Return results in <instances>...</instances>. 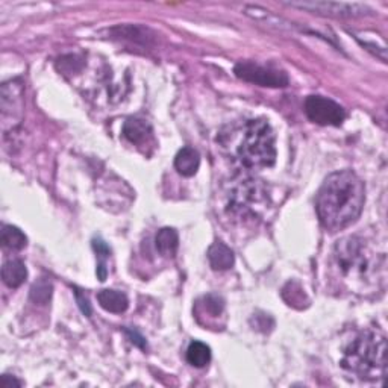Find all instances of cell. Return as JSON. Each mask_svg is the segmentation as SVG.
I'll return each mask as SVG.
<instances>
[{"instance_id": "cell-12", "label": "cell", "mask_w": 388, "mask_h": 388, "mask_svg": "<svg viewBox=\"0 0 388 388\" xmlns=\"http://www.w3.org/2000/svg\"><path fill=\"white\" fill-rule=\"evenodd\" d=\"M208 259L211 267L214 270H219V272L229 270L233 266V261H236V258H233V252L222 241H215L210 247Z\"/></svg>"}, {"instance_id": "cell-19", "label": "cell", "mask_w": 388, "mask_h": 388, "mask_svg": "<svg viewBox=\"0 0 388 388\" xmlns=\"http://www.w3.org/2000/svg\"><path fill=\"white\" fill-rule=\"evenodd\" d=\"M76 299H78V303L80 306V310H82V312L85 315L92 314V308H89V302H88L87 297H84L82 294H80V290H76Z\"/></svg>"}, {"instance_id": "cell-18", "label": "cell", "mask_w": 388, "mask_h": 388, "mask_svg": "<svg viewBox=\"0 0 388 388\" xmlns=\"http://www.w3.org/2000/svg\"><path fill=\"white\" fill-rule=\"evenodd\" d=\"M50 296H52V284L48 281V279H40L38 282H35L32 285L31 299L35 303H40V305L48 303L50 301Z\"/></svg>"}, {"instance_id": "cell-3", "label": "cell", "mask_w": 388, "mask_h": 388, "mask_svg": "<svg viewBox=\"0 0 388 388\" xmlns=\"http://www.w3.org/2000/svg\"><path fill=\"white\" fill-rule=\"evenodd\" d=\"M233 152L240 164L249 170L272 167L276 161L272 126L263 119L246 122L238 131Z\"/></svg>"}, {"instance_id": "cell-6", "label": "cell", "mask_w": 388, "mask_h": 388, "mask_svg": "<svg viewBox=\"0 0 388 388\" xmlns=\"http://www.w3.org/2000/svg\"><path fill=\"white\" fill-rule=\"evenodd\" d=\"M305 114L322 126H340L346 119L345 108L323 96H310L305 101Z\"/></svg>"}, {"instance_id": "cell-8", "label": "cell", "mask_w": 388, "mask_h": 388, "mask_svg": "<svg viewBox=\"0 0 388 388\" xmlns=\"http://www.w3.org/2000/svg\"><path fill=\"white\" fill-rule=\"evenodd\" d=\"M264 193L261 192V187L257 184V180H246V184L238 187L237 193L233 194V205L241 213H254L255 205L263 202Z\"/></svg>"}, {"instance_id": "cell-1", "label": "cell", "mask_w": 388, "mask_h": 388, "mask_svg": "<svg viewBox=\"0 0 388 388\" xmlns=\"http://www.w3.org/2000/svg\"><path fill=\"white\" fill-rule=\"evenodd\" d=\"M366 202V188L354 171L341 170L324 179L315 208L324 229L337 232L355 223Z\"/></svg>"}, {"instance_id": "cell-14", "label": "cell", "mask_w": 388, "mask_h": 388, "mask_svg": "<svg viewBox=\"0 0 388 388\" xmlns=\"http://www.w3.org/2000/svg\"><path fill=\"white\" fill-rule=\"evenodd\" d=\"M155 245L162 257H166V258L175 257L178 246H179L178 232L173 228H162L157 233Z\"/></svg>"}, {"instance_id": "cell-5", "label": "cell", "mask_w": 388, "mask_h": 388, "mask_svg": "<svg viewBox=\"0 0 388 388\" xmlns=\"http://www.w3.org/2000/svg\"><path fill=\"white\" fill-rule=\"evenodd\" d=\"M236 75L246 80L250 84H257L259 87H272V88H282L288 85V76L285 71L275 69V67H266L257 64L252 61H241L233 69Z\"/></svg>"}, {"instance_id": "cell-7", "label": "cell", "mask_w": 388, "mask_h": 388, "mask_svg": "<svg viewBox=\"0 0 388 388\" xmlns=\"http://www.w3.org/2000/svg\"><path fill=\"white\" fill-rule=\"evenodd\" d=\"M294 8H301L314 14L341 17V19H350V17L368 15L370 8L361 3H343V2H292L288 3Z\"/></svg>"}, {"instance_id": "cell-16", "label": "cell", "mask_w": 388, "mask_h": 388, "mask_svg": "<svg viewBox=\"0 0 388 388\" xmlns=\"http://www.w3.org/2000/svg\"><path fill=\"white\" fill-rule=\"evenodd\" d=\"M2 245L6 249L11 250H22L26 245H28V238L24 233L11 224H5L2 228Z\"/></svg>"}, {"instance_id": "cell-4", "label": "cell", "mask_w": 388, "mask_h": 388, "mask_svg": "<svg viewBox=\"0 0 388 388\" xmlns=\"http://www.w3.org/2000/svg\"><path fill=\"white\" fill-rule=\"evenodd\" d=\"M333 258L343 276L357 281L373 276L379 267L378 257L368 249L366 241L358 237H347L338 241L333 249Z\"/></svg>"}, {"instance_id": "cell-9", "label": "cell", "mask_w": 388, "mask_h": 388, "mask_svg": "<svg viewBox=\"0 0 388 388\" xmlns=\"http://www.w3.org/2000/svg\"><path fill=\"white\" fill-rule=\"evenodd\" d=\"M123 135L126 140H129L138 148L149 146L153 140L150 124L146 120L138 119V117H131V119L126 120L123 126Z\"/></svg>"}, {"instance_id": "cell-10", "label": "cell", "mask_w": 388, "mask_h": 388, "mask_svg": "<svg viewBox=\"0 0 388 388\" xmlns=\"http://www.w3.org/2000/svg\"><path fill=\"white\" fill-rule=\"evenodd\" d=\"M201 166V155L199 152L193 148H182L175 158V168L178 170L179 175L185 178H192L197 173Z\"/></svg>"}, {"instance_id": "cell-2", "label": "cell", "mask_w": 388, "mask_h": 388, "mask_svg": "<svg viewBox=\"0 0 388 388\" xmlns=\"http://www.w3.org/2000/svg\"><path fill=\"white\" fill-rule=\"evenodd\" d=\"M341 367L363 381L381 382L387 373V340L382 332H359L345 349Z\"/></svg>"}, {"instance_id": "cell-11", "label": "cell", "mask_w": 388, "mask_h": 388, "mask_svg": "<svg viewBox=\"0 0 388 388\" xmlns=\"http://www.w3.org/2000/svg\"><path fill=\"white\" fill-rule=\"evenodd\" d=\"M97 301L99 305L108 312L114 314H122L129 306V301L124 293L117 292V290H102L97 293Z\"/></svg>"}, {"instance_id": "cell-20", "label": "cell", "mask_w": 388, "mask_h": 388, "mask_svg": "<svg viewBox=\"0 0 388 388\" xmlns=\"http://www.w3.org/2000/svg\"><path fill=\"white\" fill-rule=\"evenodd\" d=\"M2 381H3V387H5V388H10L11 385H17V387H20V385H22V382L15 381L14 378H13V381H10V376H8V375H5V376L2 378Z\"/></svg>"}, {"instance_id": "cell-13", "label": "cell", "mask_w": 388, "mask_h": 388, "mask_svg": "<svg viewBox=\"0 0 388 388\" xmlns=\"http://www.w3.org/2000/svg\"><path fill=\"white\" fill-rule=\"evenodd\" d=\"M26 278H28V270H26V266L22 259H8L3 264L2 279L8 287H20L26 281Z\"/></svg>"}, {"instance_id": "cell-17", "label": "cell", "mask_w": 388, "mask_h": 388, "mask_svg": "<svg viewBox=\"0 0 388 388\" xmlns=\"http://www.w3.org/2000/svg\"><path fill=\"white\" fill-rule=\"evenodd\" d=\"M93 249L96 250V254L97 257L101 258V263H99L97 266V278L101 279V281H105L106 279V275H108V270H106V258H110V254H111V250L110 247H108L105 245V241L101 240V238H96L93 240Z\"/></svg>"}, {"instance_id": "cell-15", "label": "cell", "mask_w": 388, "mask_h": 388, "mask_svg": "<svg viewBox=\"0 0 388 388\" xmlns=\"http://www.w3.org/2000/svg\"><path fill=\"white\" fill-rule=\"evenodd\" d=\"M187 361L193 367H197V368L208 366L211 361L210 346H206L205 343H201V341H193L187 349Z\"/></svg>"}]
</instances>
